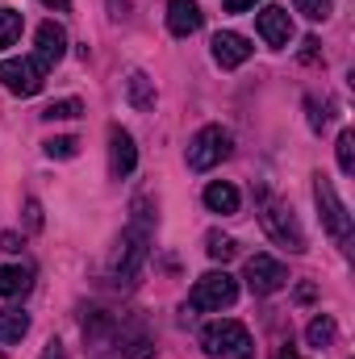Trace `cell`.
<instances>
[{
  "instance_id": "cell-17",
  "label": "cell",
  "mask_w": 355,
  "mask_h": 359,
  "mask_svg": "<svg viewBox=\"0 0 355 359\" xmlns=\"http://www.w3.org/2000/svg\"><path fill=\"white\" fill-rule=\"evenodd\" d=\"M29 330V313L21 309H0V343H21Z\"/></svg>"
},
{
  "instance_id": "cell-31",
  "label": "cell",
  "mask_w": 355,
  "mask_h": 359,
  "mask_svg": "<svg viewBox=\"0 0 355 359\" xmlns=\"http://www.w3.org/2000/svg\"><path fill=\"white\" fill-rule=\"evenodd\" d=\"M4 251H21V238L17 234H4Z\"/></svg>"
},
{
  "instance_id": "cell-11",
  "label": "cell",
  "mask_w": 355,
  "mask_h": 359,
  "mask_svg": "<svg viewBox=\"0 0 355 359\" xmlns=\"http://www.w3.org/2000/svg\"><path fill=\"white\" fill-rule=\"evenodd\" d=\"M255 25H260V38H264L267 46H276V50L293 42V17H288L280 4H267L264 13H260V21H255Z\"/></svg>"
},
{
  "instance_id": "cell-4",
  "label": "cell",
  "mask_w": 355,
  "mask_h": 359,
  "mask_svg": "<svg viewBox=\"0 0 355 359\" xmlns=\"http://www.w3.org/2000/svg\"><path fill=\"white\" fill-rule=\"evenodd\" d=\"M226 155H230V130H222V126H201L188 142V168L192 172H209Z\"/></svg>"
},
{
  "instance_id": "cell-30",
  "label": "cell",
  "mask_w": 355,
  "mask_h": 359,
  "mask_svg": "<svg viewBox=\"0 0 355 359\" xmlns=\"http://www.w3.org/2000/svg\"><path fill=\"white\" fill-rule=\"evenodd\" d=\"M272 359H305V355H301V351H293V347H280Z\"/></svg>"
},
{
  "instance_id": "cell-13",
  "label": "cell",
  "mask_w": 355,
  "mask_h": 359,
  "mask_svg": "<svg viewBox=\"0 0 355 359\" xmlns=\"http://www.w3.org/2000/svg\"><path fill=\"white\" fill-rule=\"evenodd\" d=\"M201 4L196 0H168V29L176 34V38H188V34H196L201 29Z\"/></svg>"
},
{
  "instance_id": "cell-23",
  "label": "cell",
  "mask_w": 355,
  "mask_h": 359,
  "mask_svg": "<svg viewBox=\"0 0 355 359\" xmlns=\"http://www.w3.org/2000/svg\"><path fill=\"white\" fill-rule=\"evenodd\" d=\"M46 155H51V159H76V155H80V142H76L72 134L51 138V142H46Z\"/></svg>"
},
{
  "instance_id": "cell-12",
  "label": "cell",
  "mask_w": 355,
  "mask_h": 359,
  "mask_svg": "<svg viewBox=\"0 0 355 359\" xmlns=\"http://www.w3.org/2000/svg\"><path fill=\"white\" fill-rule=\"evenodd\" d=\"M247 59H251V42H247L243 34L222 29V34L213 38V63H217V67H243Z\"/></svg>"
},
{
  "instance_id": "cell-8",
  "label": "cell",
  "mask_w": 355,
  "mask_h": 359,
  "mask_svg": "<svg viewBox=\"0 0 355 359\" xmlns=\"http://www.w3.org/2000/svg\"><path fill=\"white\" fill-rule=\"evenodd\" d=\"M0 84L17 96H38L42 92V67L34 59H4L0 63Z\"/></svg>"
},
{
  "instance_id": "cell-27",
  "label": "cell",
  "mask_w": 355,
  "mask_h": 359,
  "mask_svg": "<svg viewBox=\"0 0 355 359\" xmlns=\"http://www.w3.org/2000/svg\"><path fill=\"white\" fill-rule=\"evenodd\" d=\"M42 359H63V343H59V339H51V343H46V351H42Z\"/></svg>"
},
{
  "instance_id": "cell-14",
  "label": "cell",
  "mask_w": 355,
  "mask_h": 359,
  "mask_svg": "<svg viewBox=\"0 0 355 359\" xmlns=\"http://www.w3.org/2000/svg\"><path fill=\"white\" fill-rule=\"evenodd\" d=\"M205 209H209V213H222V217L239 213V188L226 184V180H213V184L205 188Z\"/></svg>"
},
{
  "instance_id": "cell-24",
  "label": "cell",
  "mask_w": 355,
  "mask_h": 359,
  "mask_svg": "<svg viewBox=\"0 0 355 359\" xmlns=\"http://www.w3.org/2000/svg\"><path fill=\"white\" fill-rule=\"evenodd\" d=\"M297 4V13H305L309 21H326L330 13H335V0H293Z\"/></svg>"
},
{
  "instance_id": "cell-29",
  "label": "cell",
  "mask_w": 355,
  "mask_h": 359,
  "mask_svg": "<svg viewBox=\"0 0 355 359\" xmlns=\"http://www.w3.org/2000/svg\"><path fill=\"white\" fill-rule=\"evenodd\" d=\"M42 4L55 8V13H67V8H72V0H42Z\"/></svg>"
},
{
  "instance_id": "cell-5",
  "label": "cell",
  "mask_w": 355,
  "mask_h": 359,
  "mask_svg": "<svg viewBox=\"0 0 355 359\" xmlns=\"http://www.w3.org/2000/svg\"><path fill=\"white\" fill-rule=\"evenodd\" d=\"M314 201H318V213H322V226L339 238V243H347L351 238V213H347V205L339 201V192H335V184L326 176H314Z\"/></svg>"
},
{
  "instance_id": "cell-16",
  "label": "cell",
  "mask_w": 355,
  "mask_h": 359,
  "mask_svg": "<svg viewBox=\"0 0 355 359\" xmlns=\"http://www.w3.org/2000/svg\"><path fill=\"white\" fill-rule=\"evenodd\" d=\"M126 96H130V104H134L138 113L155 109V84H151L142 72H130V80H126Z\"/></svg>"
},
{
  "instance_id": "cell-1",
  "label": "cell",
  "mask_w": 355,
  "mask_h": 359,
  "mask_svg": "<svg viewBox=\"0 0 355 359\" xmlns=\"http://www.w3.org/2000/svg\"><path fill=\"white\" fill-rule=\"evenodd\" d=\"M201 347H205V355H213V359H251L255 355V343H251L247 326L230 322V318L209 322L201 330Z\"/></svg>"
},
{
  "instance_id": "cell-15",
  "label": "cell",
  "mask_w": 355,
  "mask_h": 359,
  "mask_svg": "<svg viewBox=\"0 0 355 359\" xmlns=\"http://www.w3.org/2000/svg\"><path fill=\"white\" fill-rule=\"evenodd\" d=\"M34 288V271L21 268V264H8L0 268V297H25Z\"/></svg>"
},
{
  "instance_id": "cell-6",
  "label": "cell",
  "mask_w": 355,
  "mask_h": 359,
  "mask_svg": "<svg viewBox=\"0 0 355 359\" xmlns=\"http://www.w3.org/2000/svg\"><path fill=\"white\" fill-rule=\"evenodd\" d=\"M260 222H264V230H267L272 243H280V247H288V251H305V234H301V226H297V217H293L288 205L267 201L264 213H260Z\"/></svg>"
},
{
  "instance_id": "cell-10",
  "label": "cell",
  "mask_w": 355,
  "mask_h": 359,
  "mask_svg": "<svg viewBox=\"0 0 355 359\" xmlns=\"http://www.w3.org/2000/svg\"><path fill=\"white\" fill-rule=\"evenodd\" d=\"M134 168H138V147H134V138L121 126H113L109 130V172L121 180V176H130Z\"/></svg>"
},
{
  "instance_id": "cell-28",
  "label": "cell",
  "mask_w": 355,
  "mask_h": 359,
  "mask_svg": "<svg viewBox=\"0 0 355 359\" xmlns=\"http://www.w3.org/2000/svg\"><path fill=\"white\" fill-rule=\"evenodd\" d=\"M255 8V0H226V13H247Z\"/></svg>"
},
{
  "instance_id": "cell-21",
  "label": "cell",
  "mask_w": 355,
  "mask_h": 359,
  "mask_svg": "<svg viewBox=\"0 0 355 359\" xmlns=\"http://www.w3.org/2000/svg\"><path fill=\"white\" fill-rule=\"evenodd\" d=\"M205 251H209V259L226 264V259H234V238H226V234H209V238H205Z\"/></svg>"
},
{
  "instance_id": "cell-9",
  "label": "cell",
  "mask_w": 355,
  "mask_h": 359,
  "mask_svg": "<svg viewBox=\"0 0 355 359\" xmlns=\"http://www.w3.org/2000/svg\"><path fill=\"white\" fill-rule=\"evenodd\" d=\"M63 55H67V29H63L59 21H42V25H38V59H34V63L46 72V67H55Z\"/></svg>"
},
{
  "instance_id": "cell-22",
  "label": "cell",
  "mask_w": 355,
  "mask_h": 359,
  "mask_svg": "<svg viewBox=\"0 0 355 359\" xmlns=\"http://www.w3.org/2000/svg\"><path fill=\"white\" fill-rule=\"evenodd\" d=\"M339 172H343V176H351L355 172V134L351 130L339 134Z\"/></svg>"
},
{
  "instance_id": "cell-20",
  "label": "cell",
  "mask_w": 355,
  "mask_h": 359,
  "mask_svg": "<svg viewBox=\"0 0 355 359\" xmlns=\"http://www.w3.org/2000/svg\"><path fill=\"white\" fill-rule=\"evenodd\" d=\"M305 334H309V343H314V347H330L339 330H335V322H330V318H314Z\"/></svg>"
},
{
  "instance_id": "cell-19",
  "label": "cell",
  "mask_w": 355,
  "mask_h": 359,
  "mask_svg": "<svg viewBox=\"0 0 355 359\" xmlns=\"http://www.w3.org/2000/svg\"><path fill=\"white\" fill-rule=\"evenodd\" d=\"M21 25H25V21H21L17 8H0V50L13 46V42L21 38Z\"/></svg>"
},
{
  "instance_id": "cell-2",
  "label": "cell",
  "mask_w": 355,
  "mask_h": 359,
  "mask_svg": "<svg viewBox=\"0 0 355 359\" xmlns=\"http://www.w3.org/2000/svg\"><path fill=\"white\" fill-rule=\"evenodd\" d=\"M239 301V280L230 271H205L192 292H188V305L201 309V313H213V309H230Z\"/></svg>"
},
{
  "instance_id": "cell-7",
  "label": "cell",
  "mask_w": 355,
  "mask_h": 359,
  "mask_svg": "<svg viewBox=\"0 0 355 359\" xmlns=\"http://www.w3.org/2000/svg\"><path fill=\"white\" fill-rule=\"evenodd\" d=\"M288 284V268L280 264V259H272V255H251L247 259V288L255 292V297H272V292H280Z\"/></svg>"
},
{
  "instance_id": "cell-3",
  "label": "cell",
  "mask_w": 355,
  "mask_h": 359,
  "mask_svg": "<svg viewBox=\"0 0 355 359\" xmlns=\"http://www.w3.org/2000/svg\"><path fill=\"white\" fill-rule=\"evenodd\" d=\"M134 209H138V217L130 222V230L121 234V243H117V251H113V276H121V280H130L134 271L142 268V259H147V243H151V230H147L142 205H134Z\"/></svg>"
},
{
  "instance_id": "cell-25",
  "label": "cell",
  "mask_w": 355,
  "mask_h": 359,
  "mask_svg": "<svg viewBox=\"0 0 355 359\" xmlns=\"http://www.w3.org/2000/svg\"><path fill=\"white\" fill-rule=\"evenodd\" d=\"M25 226H29V230L42 226V205H38V201H25Z\"/></svg>"
},
{
  "instance_id": "cell-26",
  "label": "cell",
  "mask_w": 355,
  "mask_h": 359,
  "mask_svg": "<svg viewBox=\"0 0 355 359\" xmlns=\"http://www.w3.org/2000/svg\"><path fill=\"white\" fill-rule=\"evenodd\" d=\"M305 109H309V126L314 130H326V113L318 109V100H305Z\"/></svg>"
},
{
  "instance_id": "cell-18",
  "label": "cell",
  "mask_w": 355,
  "mask_h": 359,
  "mask_svg": "<svg viewBox=\"0 0 355 359\" xmlns=\"http://www.w3.org/2000/svg\"><path fill=\"white\" fill-rule=\"evenodd\" d=\"M80 113H84V104H80L76 96H67V100H51V104L42 109L46 121H72V117H80Z\"/></svg>"
}]
</instances>
